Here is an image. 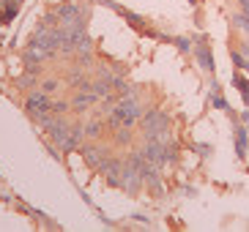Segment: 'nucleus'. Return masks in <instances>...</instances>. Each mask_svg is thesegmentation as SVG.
I'll use <instances>...</instances> for the list:
<instances>
[{
    "mask_svg": "<svg viewBox=\"0 0 249 232\" xmlns=\"http://www.w3.org/2000/svg\"><path fill=\"white\" fill-rule=\"evenodd\" d=\"M121 186L126 189V194H137L142 189V172H137L134 167L124 164V175H121Z\"/></svg>",
    "mask_w": 249,
    "mask_h": 232,
    "instance_id": "4",
    "label": "nucleus"
},
{
    "mask_svg": "<svg viewBox=\"0 0 249 232\" xmlns=\"http://www.w3.org/2000/svg\"><path fill=\"white\" fill-rule=\"evenodd\" d=\"M211 104L219 107V109H227V101H225V96H222V87H216V85H213V90H211Z\"/></svg>",
    "mask_w": 249,
    "mask_h": 232,
    "instance_id": "11",
    "label": "nucleus"
},
{
    "mask_svg": "<svg viewBox=\"0 0 249 232\" xmlns=\"http://www.w3.org/2000/svg\"><path fill=\"white\" fill-rule=\"evenodd\" d=\"M176 44H178V50H183V52H189V50H192V44L186 41V38H178Z\"/></svg>",
    "mask_w": 249,
    "mask_h": 232,
    "instance_id": "16",
    "label": "nucleus"
},
{
    "mask_svg": "<svg viewBox=\"0 0 249 232\" xmlns=\"http://www.w3.org/2000/svg\"><path fill=\"white\" fill-rule=\"evenodd\" d=\"M58 17H60V22H63V25H82L80 11H77L74 6H69V3H63V6L58 8Z\"/></svg>",
    "mask_w": 249,
    "mask_h": 232,
    "instance_id": "7",
    "label": "nucleus"
},
{
    "mask_svg": "<svg viewBox=\"0 0 249 232\" xmlns=\"http://www.w3.org/2000/svg\"><path fill=\"white\" fill-rule=\"evenodd\" d=\"M33 82H36V80H33V77H22V80H19V85L30 87V85H33Z\"/></svg>",
    "mask_w": 249,
    "mask_h": 232,
    "instance_id": "17",
    "label": "nucleus"
},
{
    "mask_svg": "<svg viewBox=\"0 0 249 232\" xmlns=\"http://www.w3.org/2000/svg\"><path fill=\"white\" fill-rule=\"evenodd\" d=\"M71 109V101H52V112H66Z\"/></svg>",
    "mask_w": 249,
    "mask_h": 232,
    "instance_id": "15",
    "label": "nucleus"
},
{
    "mask_svg": "<svg viewBox=\"0 0 249 232\" xmlns=\"http://www.w3.org/2000/svg\"><path fill=\"white\" fill-rule=\"evenodd\" d=\"M233 85L238 87V90H241V93H244V99L249 101V82L244 80V77H238V74H235V77H233Z\"/></svg>",
    "mask_w": 249,
    "mask_h": 232,
    "instance_id": "12",
    "label": "nucleus"
},
{
    "mask_svg": "<svg viewBox=\"0 0 249 232\" xmlns=\"http://www.w3.org/2000/svg\"><path fill=\"white\" fill-rule=\"evenodd\" d=\"M124 164H126V159H118V156H112V159H104L102 164H99V169L104 172V178H107V183H110V186H121Z\"/></svg>",
    "mask_w": 249,
    "mask_h": 232,
    "instance_id": "3",
    "label": "nucleus"
},
{
    "mask_svg": "<svg viewBox=\"0 0 249 232\" xmlns=\"http://www.w3.org/2000/svg\"><path fill=\"white\" fill-rule=\"evenodd\" d=\"M58 87H60L58 80H52V77H50V80H44V93H55Z\"/></svg>",
    "mask_w": 249,
    "mask_h": 232,
    "instance_id": "14",
    "label": "nucleus"
},
{
    "mask_svg": "<svg viewBox=\"0 0 249 232\" xmlns=\"http://www.w3.org/2000/svg\"><path fill=\"white\" fill-rule=\"evenodd\" d=\"M96 101H99V96H96V93H93V87H90V90H82L80 96H74L71 109H80V112H85V109L93 107Z\"/></svg>",
    "mask_w": 249,
    "mask_h": 232,
    "instance_id": "5",
    "label": "nucleus"
},
{
    "mask_svg": "<svg viewBox=\"0 0 249 232\" xmlns=\"http://www.w3.org/2000/svg\"><path fill=\"white\" fill-rule=\"evenodd\" d=\"M192 3H197V0H192Z\"/></svg>",
    "mask_w": 249,
    "mask_h": 232,
    "instance_id": "20",
    "label": "nucleus"
},
{
    "mask_svg": "<svg viewBox=\"0 0 249 232\" xmlns=\"http://www.w3.org/2000/svg\"><path fill=\"white\" fill-rule=\"evenodd\" d=\"M244 8H249V0H241V11Z\"/></svg>",
    "mask_w": 249,
    "mask_h": 232,
    "instance_id": "18",
    "label": "nucleus"
},
{
    "mask_svg": "<svg viewBox=\"0 0 249 232\" xmlns=\"http://www.w3.org/2000/svg\"><path fill=\"white\" fill-rule=\"evenodd\" d=\"M82 159L88 161L90 167H99L107 156H104V150L102 148H96V145H82Z\"/></svg>",
    "mask_w": 249,
    "mask_h": 232,
    "instance_id": "6",
    "label": "nucleus"
},
{
    "mask_svg": "<svg viewBox=\"0 0 249 232\" xmlns=\"http://www.w3.org/2000/svg\"><path fill=\"white\" fill-rule=\"evenodd\" d=\"M195 52H197V60H200V66H203L205 71L211 74V71H213V58H211V50H208V47H203V44H200V47H197V50H195Z\"/></svg>",
    "mask_w": 249,
    "mask_h": 232,
    "instance_id": "9",
    "label": "nucleus"
},
{
    "mask_svg": "<svg viewBox=\"0 0 249 232\" xmlns=\"http://www.w3.org/2000/svg\"><path fill=\"white\" fill-rule=\"evenodd\" d=\"M244 14H247V17H249V8H244Z\"/></svg>",
    "mask_w": 249,
    "mask_h": 232,
    "instance_id": "19",
    "label": "nucleus"
},
{
    "mask_svg": "<svg viewBox=\"0 0 249 232\" xmlns=\"http://www.w3.org/2000/svg\"><path fill=\"white\" fill-rule=\"evenodd\" d=\"M235 25H238V28H241L244 33L249 36V17L244 14V11H241V14H235Z\"/></svg>",
    "mask_w": 249,
    "mask_h": 232,
    "instance_id": "13",
    "label": "nucleus"
},
{
    "mask_svg": "<svg viewBox=\"0 0 249 232\" xmlns=\"http://www.w3.org/2000/svg\"><path fill=\"white\" fill-rule=\"evenodd\" d=\"M82 129H85V137L88 139H96L102 134V120H99V117H88V123L82 126Z\"/></svg>",
    "mask_w": 249,
    "mask_h": 232,
    "instance_id": "10",
    "label": "nucleus"
},
{
    "mask_svg": "<svg viewBox=\"0 0 249 232\" xmlns=\"http://www.w3.org/2000/svg\"><path fill=\"white\" fill-rule=\"evenodd\" d=\"M25 109H28L30 115L36 117V120H41V117L47 115L52 109V101H50V93H30L28 101H25Z\"/></svg>",
    "mask_w": 249,
    "mask_h": 232,
    "instance_id": "2",
    "label": "nucleus"
},
{
    "mask_svg": "<svg viewBox=\"0 0 249 232\" xmlns=\"http://www.w3.org/2000/svg\"><path fill=\"white\" fill-rule=\"evenodd\" d=\"M235 153H238V159L247 156V129L244 126H235Z\"/></svg>",
    "mask_w": 249,
    "mask_h": 232,
    "instance_id": "8",
    "label": "nucleus"
},
{
    "mask_svg": "<svg viewBox=\"0 0 249 232\" xmlns=\"http://www.w3.org/2000/svg\"><path fill=\"white\" fill-rule=\"evenodd\" d=\"M140 126L145 131V137H154V139H161V142H170V134H167V126H170V117L159 109H151L145 115L140 117Z\"/></svg>",
    "mask_w": 249,
    "mask_h": 232,
    "instance_id": "1",
    "label": "nucleus"
}]
</instances>
